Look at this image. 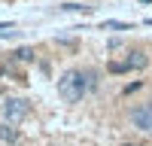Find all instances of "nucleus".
Instances as JSON below:
<instances>
[{
  "label": "nucleus",
  "mask_w": 152,
  "mask_h": 146,
  "mask_svg": "<svg viewBox=\"0 0 152 146\" xmlns=\"http://www.w3.org/2000/svg\"><path fill=\"white\" fill-rule=\"evenodd\" d=\"M131 125H134L137 131H152V101L137 104V107L131 110Z\"/></svg>",
  "instance_id": "obj_3"
},
{
  "label": "nucleus",
  "mask_w": 152,
  "mask_h": 146,
  "mask_svg": "<svg viewBox=\"0 0 152 146\" xmlns=\"http://www.w3.org/2000/svg\"><path fill=\"white\" fill-rule=\"evenodd\" d=\"M91 88H94V73H91V70L73 67V70H67V73H61V79H58V97H61V101H67V104L82 101Z\"/></svg>",
  "instance_id": "obj_1"
},
{
  "label": "nucleus",
  "mask_w": 152,
  "mask_h": 146,
  "mask_svg": "<svg viewBox=\"0 0 152 146\" xmlns=\"http://www.w3.org/2000/svg\"><path fill=\"white\" fill-rule=\"evenodd\" d=\"M0 113H3V122L15 125V122L28 119V113H31V101H24V97H6L3 107H0Z\"/></svg>",
  "instance_id": "obj_2"
},
{
  "label": "nucleus",
  "mask_w": 152,
  "mask_h": 146,
  "mask_svg": "<svg viewBox=\"0 0 152 146\" xmlns=\"http://www.w3.org/2000/svg\"><path fill=\"white\" fill-rule=\"evenodd\" d=\"M0 143H3V146L18 143V128H12L9 122H3V125H0Z\"/></svg>",
  "instance_id": "obj_5"
},
{
  "label": "nucleus",
  "mask_w": 152,
  "mask_h": 146,
  "mask_svg": "<svg viewBox=\"0 0 152 146\" xmlns=\"http://www.w3.org/2000/svg\"><path fill=\"white\" fill-rule=\"evenodd\" d=\"M15 61H34V49H28V46H21L18 52H15Z\"/></svg>",
  "instance_id": "obj_6"
},
{
  "label": "nucleus",
  "mask_w": 152,
  "mask_h": 146,
  "mask_svg": "<svg viewBox=\"0 0 152 146\" xmlns=\"http://www.w3.org/2000/svg\"><path fill=\"white\" fill-rule=\"evenodd\" d=\"M146 64H149V55L140 52V49H137V52H128V58H125V67L128 70H143Z\"/></svg>",
  "instance_id": "obj_4"
},
{
  "label": "nucleus",
  "mask_w": 152,
  "mask_h": 146,
  "mask_svg": "<svg viewBox=\"0 0 152 146\" xmlns=\"http://www.w3.org/2000/svg\"><path fill=\"white\" fill-rule=\"evenodd\" d=\"M122 146H137V143H122Z\"/></svg>",
  "instance_id": "obj_7"
}]
</instances>
